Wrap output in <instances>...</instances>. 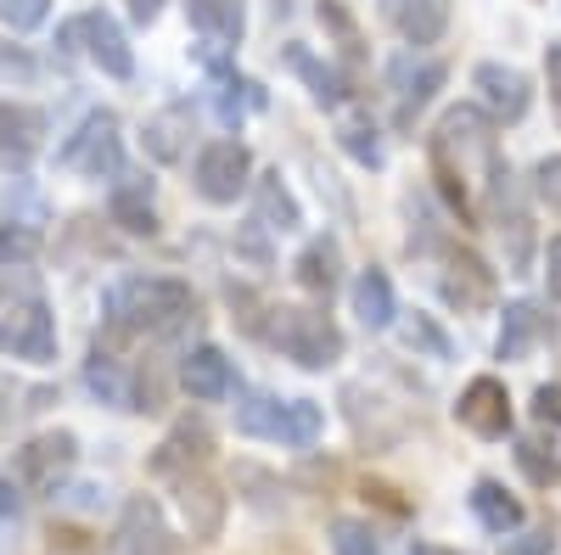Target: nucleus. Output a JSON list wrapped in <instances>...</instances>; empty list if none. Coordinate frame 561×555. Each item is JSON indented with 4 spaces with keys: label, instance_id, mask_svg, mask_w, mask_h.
<instances>
[{
    "label": "nucleus",
    "instance_id": "f257e3e1",
    "mask_svg": "<svg viewBox=\"0 0 561 555\" xmlns=\"http://www.w3.org/2000/svg\"><path fill=\"white\" fill-rule=\"evenodd\" d=\"M500 169L505 163H500L494 113H483L478 102L449 107L433 129V174H438V192L466 224H478V185H494Z\"/></svg>",
    "mask_w": 561,
    "mask_h": 555
},
{
    "label": "nucleus",
    "instance_id": "f03ea898",
    "mask_svg": "<svg viewBox=\"0 0 561 555\" xmlns=\"http://www.w3.org/2000/svg\"><path fill=\"white\" fill-rule=\"evenodd\" d=\"M192 314H197V292L185 281H174V275H124V281H113L107 298H102L107 343H124V337H174Z\"/></svg>",
    "mask_w": 561,
    "mask_h": 555
},
{
    "label": "nucleus",
    "instance_id": "7ed1b4c3",
    "mask_svg": "<svg viewBox=\"0 0 561 555\" xmlns=\"http://www.w3.org/2000/svg\"><path fill=\"white\" fill-rule=\"evenodd\" d=\"M237 432L264 438V443H293L309 449L320 438V404L314 398H275V393H248L237 409Z\"/></svg>",
    "mask_w": 561,
    "mask_h": 555
},
{
    "label": "nucleus",
    "instance_id": "20e7f679",
    "mask_svg": "<svg viewBox=\"0 0 561 555\" xmlns=\"http://www.w3.org/2000/svg\"><path fill=\"white\" fill-rule=\"evenodd\" d=\"M270 343L287 354L298 370H332V365L343 359V332H337V320L320 314V309H275Z\"/></svg>",
    "mask_w": 561,
    "mask_h": 555
},
{
    "label": "nucleus",
    "instance_id": "39448f33",
    "mask_svg": "<svg viewBox=\"0 0 561 555\" xmlns=\"http://www.w3.org/2000/svg\"><path fill=\"white\" fill-rule=\"evenodd\" d=\"M253 152L242 141H208L197 147V163H192V185H197V197L214 203V208H230L237 197L253 192Z\"/></svg>",
    "mask_w": 561,
    "mask_h": 555
},
{
    "label": "nucleus",
    "instance_id": "423d86ee",
    "mask_svg": "<svg viewBox=\"0 0 561 555\" xmlns=\"http://www.w3.org/2000/svg\"><path fill=\"white\" fill-rule=\"evenodd\" d=\"M449 84V68L438 62V57H415V51H404V57H393L388 62V96H393V124L399 129H415V118L433 107V96Z\"/></svg>",
    "mask_w": 561,
    "mask_h": 555
},
{
    "label": "nucleus",
    "instance_id": "0eeeda50",
    "mask_svg": "<svg viewBox=\"0 0 561 555\" xmlns=\"http://www.w3.org/2000/svg\"><path fill=\"white\" fill-rule=\"evenodd\" d=\"M62 45H73V51H84L90 62H96L107 79H129L135 73V51H129V39L124 28L107 18V12H84L73 23H62Z\"/></svg>",
    "mask_w": 561,
    "mask_h": 555
},
{
    "label": "nucleus",
    "instance_id": "6e6552de",
    "mask_svg": "<svg viewBox=\"0 0 561 555\" xmlns=\"http://www.w3.org/2000/svg\"><path fill=\"white\" fill-rule=\"evenodd\" d=\"M79 460V438L73 432H39L28 438L18 454H12V477L28 488V494H51Z\"/></svg>",
    "mask_w": 561,
    "mask_h": 555
},
{
    "label": "nucleus",
    "instance_id": "1a4fd4ad",
    "mask_svg": "<svg viewBox=\"0 0 561 555\" xmlns=\"http://www.w3.org/2000/svg\"><path fill=\"white\" fill-rule=\"evenodd\" d=\"M57 163L73 169V174H90V180L113 174L118 169V118L113 113H84V124L62 141Z\"/></svg>",
    "mask_w": 561,
    "mask_h": 555
},
{
    "label": "nucleus",
    "instance_id": "9d476101",
    "mask_svg": "<svg viewBox=\"0 0 561 555\" xmlns=\"http://www.w3.org/2000/svg\"><path fill=\"white\" fill-rule=\"evenodd\" d=\"M113 555H174V528L158 511V499L147 494L124 499L118 528H113Z\"/></svg>",
    "mask_w": 561,
    "mask_h": 555
},
{
    "label": "nucleus",
    "instance_id": "9b49d317",
    "mask_svg": "<svg viewBox=\"0 0 561 555\" xmlns=\"http://www.w3.org/2000/svg\"><path fill=\"white\" fill-rule=\"evenodd\" d=\"M472 90H478V107L494 113V124H517L534 107V79L523 68H505V62H478Z\"/></svg>",
    "mask_w": 561,
    "mask_h": 555
},
{
    "label": "nucleus",
    "instance_id": "f8f14e48",
    "mask_svg": "<svg viewBox=\"0 0 561 555\" xmlns=\"http://www.w3.org/2000/svg\"><path fill=\"white\" fill-rule=\"evenodd\" d=\"M455 421L478 438H505L511 432V393L500 377H472L455 398Z\"/></svg>",
    "mask_w": 561,
    "mask_h": 555
},
{
    "label": "nucleus",
    "instance_id": "ddd939ff",
    "mask_svg": "<svg viewBox=\"0 0 561 555\" xmlns=\"http://www.w3.org/2000/svg\"><path fill=\"white\" fill-rule=\"evenodd\" d=\"M174 505H180V517H185V528H192V539H219V528H225V511H230V499H225V488L197 466V472H185V477H174Z\"/></svg>",
    "mask_w": 561,
    "mask_h": 555
},
{
    "label": "nucleus",
    "instance_id": "4468645a",
    "mask_svg": "<svg viewBox=\"0 0 561 555\" xmlns=\"http://www.w3.org/2000/svg\"><path fill=\"white\" fill-rule=\"evenodd\" d=\"M0 354H7V359H23V365L57 359V326H51V314H45L39 303L12 309L7 320H0Z\"/></svg>",
    "mask_w": 561,
    "mask_h": 555
},
{
    "label": "nucleus",
    "instance_id": "2eb2a0df",
    "mask_svg": "<svg viewBox=\"0 0 561 555\" xmlns=\"http://www.w3.org/2000/svg\"><path fill=\"white\" fill-rule=\"evenodd\" d=\"M45 135H51V118L28 102H0V158L7 169H28L45 147Z\"/></svg>",
    "mask_w": 561,
    "mask_h": 555
},
{
    "label": "nucleus",
    "instance_id": "dca6fc26",
    "mask_svg": "<svg viewBox=\"0 0 561 555\" xmlns=\"http://www.w3.org/2000/svg\"><path fill=\"white\" fill-rule=\"evenodd\" d=\"M192 135H197V118L185 102H169L163 113L147 118V129H140V147H147L152 163H185L192 158Z\"/></svg>",
    "mask_w": 561,
    "mask_h": 555
},
{
    "label": "nucleus",
    "instance_id": "f3484780",
    "mask_svg": "<svg viewBox=\"0 0 561 555\" xmlns=\"http://www.w3.org/2000/svg\"><path fill=\"white\" fill-rule=\"evenodd\" d=\"M180 388L192 393L197 404H219L230 388H237V370H230V359L214 343H197L192 354L180 359Z\"/></svg>",
    "mask_w": 561,
    "mask_h": 555
},
{
    "label": "nucleus",
    "instance_id": "a211bd4d",
    "mask_svg": "<svg viewBox=\"0 0 561 555\" xmlns=\"http://www.w3.org/2000/svg\"><path fill=\"white\" fill-rule=\"evenodd\" d=\"M545 332H550V314H545L539 303L517 298V303H505V309H500V337H494V354H500V359H528V354L545 343Z\"/></svg>",
    "mask_w": 561,
    "mask_h": 555
},
{
    "label": "nucleus",
    "instance_id": "6ab92c4d",
    "mask_svg": "<svg viewBox=\"0 0 561 555\" xmlns=\"http://www.w3.org/2000/svg\"><path fill=\"white\" fill-rule=\"evenodd\" d=\"M203 460H208V427H203V421H180V427L158 443V454L147 460V472L163 477V483H174V477H185V472H197Z\"/></svg>",
    "mask_w": 561,
    "mask_h": 555
},
{
    "label": "nucleus",
    "instance_id": "aec40b11",
    "mask_svg": "<svg viewBox=\"0 0 561 555\" xmlns=\"http://www.w3.org/2000/svg\"><path fill=\"white\" fill-rule=\"evenodd\" d=\"M84 388L96 393L102 404H113V409H135V398H140V382L129 377V365H124L107 343L90 348V359H84Z\"/></svg>",
    "mask_w": 561,
    "mask_h": 555
},
{
    "label": "nucleus",
    "instance_id": "412c9836",
    "mask_svg": "<svg viewBox=\"0 0 561 555\" xmlns=\"http://www.w3.org/2000/svg\"><path fill=\"white\" fill-rule=\"evenodd\" d=\"M354 314H359V326L365 332H388V326H399V292H393V281H388V269H359L354 275Z\"/></svg>",
    "mask_w": 561,
    "mask_h": 555
},
{
    "label": "nucleus",
    "instance_id": "4be33fe9",
    "mask_svg": "<svg viewBox=\"0 0 561 555\" xmlns=\"http://www.w3.org/2000/svg\"><path fill=\"white\" fill-rule=\"evenodd\" d=\"M388 23L404 45H438L449 28V0H388Z\"/></svg>",
    "mask_w": 561,
    "mask_h": 555
},
{
    "label": "nucleus",
    "instance_id": "5701e85b",
    "mask_svg": "<svg viewBox=\"0 0 561 555\" xmlns=\"http://www.w3.org/2000/svg\"><path fill=\"white\" fill-rule=\"evenodd\" d=\"M444 298L460 309H489L494 303V269L478 253H455L444 269Z\"/></svg>",
    "mask_w": 561,
    "mask_h": 555
},
{
    "label": "nucleus",
    "instance_id": "b1692460",
    "mask_svg": "<svg viewBox=\"0 0 561 555\" xmlns=\"http://www.w3.org/2000/svg\"><path fill=\"white\" fill-rule=\"evenodd\" d=\"M287 68L309 84V96H314V107H325V113H337L343 102H348V79L332 68V62H320L314 51H304V45H287Z\"/></svg>",
    "mask_w": 561,
    "mask_h": 555
},
{
    "label": "nucleus",
    "instance_id": "393cba45",
    "mask_svg": "<svg viewBox=\"0 0 561 555\" xmlns=\"http://www.w3.org/2000/svg\"><path fill=\"white\" fill-rule=\"evenodd\" d=\"M472 517H478L494 539H511V533L523 528V499L505 494V483H494V477H478V483H472Z\"/></svg>",
    "mask_w": 561,
    "mask_h": 555
},
{
    "label": "nucleus",
    "instance_id": "a878e982",
    "mask_svg": "<svg viewBox=\"0 0 561 555\" xmlns=\"http://www.w3.org/2000/svg\"><path fill=\"white\" fill-rule=\"evenodd\" d=\"M107 219L124 230V236H158V208H152V192H147L140 180L113 185V197H107Z\"/></svg>",
    "mask_w": 561,
    "mask_h": 555
},
{
    "label": "nucleus",
    "instance_id": "bb28decb",
    "mask_svg": "<svg viewBox=\"0 0 561 555\" xmlns=\"http://www.w3.org/2000/svg\"><path fill=\"white\" fill-rule=\"evenodd\" d=\"M185 18H192L197 34H208L214 45H237L248 18H242V0H185Z\"/></svg>",
    "mask_w": 561,
    "mask_h": 555
},
{
    "label": "nucleus",
    "instance_id": "cd10ccee",
    "mask_svg": "<svg viewBox=\"0 0 561 555\" xmlns=\"http://www.w3.org/2000/svg\"><path fill=\"white\" fill-rule=\"evenodd\" d=\"M253 208H259V219L270 230H298L304 224V208H298V197L287 192V180H280V174H259L253 180Z\"/></svg>",
    "mask_w": 561,
    "mask_h": 555
},
{
    "label": "nucleus",
    "instance_id": "c85d7f7f",
    "mask_svg": "<svg viewBox=\"0 0 561 555\" xmlns=\"http://www.w3.org/2000/svg\"><path fill=\"white\" fill-rule=\"evenodd\" d=\"M293 269H298V287H304V292L332 298V287H337V247L320 236V242H309V247L298 253V264H293Z\"/></svg>",
    "mask_w": 561,
    "mask_h": 555
},
{
    "label": "nucleus",
    "instance_id": "c756f323",
    "mask_svg": "<svg viewBox=\"0 0 561 555\" xmlns=\"http://www.w3.org/2000/svg\"><path fill=\"white\" fill-rule=\"evenodd\" d=\"M517 466H523V477L539 483V488L561 483V438H545V432L523 438V443H517Z\"/></svg>",
    "mask_w": 561,
    "mask_h": 555
},
{
    "label": "nucleus",
    "instance_id": "7c9ffc66",
    "mask_svg": "<svg viewBox=\"0 0 561 555\" xmlns=\"http://www.w3.org/2000/svg\"><path fill=\"white\" fill-rule=\"evenodd\" d=\"M337 147L359 169H382V141H377V124H370V118H343L337 124Z\"/></svg>",
    "mask_w": 561,
    "mask_h": 555
},
{
    "label": "nucleus",
    "instance_id": "2f4dec72",
    "mask_svg": "<svg viewBox=\"0 0 561 555\" xmlns=\"http://www.w3.org/2000/svg\"><path fill=\"white\" fill-rule=\"evenodd\" d=\"M399 337H404L410 354H427V359H449V354H455L449 337H444V326H438L433 314H410L404 326H399Z\"/></svg>",
    "mask_w": 561,
    "mask_h": 555
},
{
    "label": "nucleus",
    "instance_id": "473e14b6",
    "mask_svg": "<svg viewBox=\"0 0 561 555\" xmlns=\"http://www.w3.org/2000/svg\"><path fill=\"white\" fill-rule=\"evenodd\" d=\"M332 555H382V544H377V533H370V522L337 517L332 522Z\"/></svg>",
    "mask_w": 561,
    "mask_h": 555
},
{
    "label": "nucleus",
    "instance_id": "72a5a7b5",
    "mask_svg": "<svg viewBox=\"0 0 561 555\" xmlns=\"http://www.w3.org/2000/svg\"><path fill=\"white\" fill-rule=\"evenodd\" d=\"M34 253H39V230H28V224H18V219L0 224V269L28 264Z\"/></svg>",
    "mask_w": 561,
    "mask_h": 555
},
{
    "label": "nucleus",
    "instance_id": "f704fd0d",
    "mask_svg": "<svg viewBox=\"0 0 561 555\" xmlns=\"http://www.w3.org/2000/svg\"><path fill=\"white\" fill-rule=\"evenodd\" d=\"M45 12H51V0H0V23H7L12 34H28L45 23Z\"/></svg>",
    "mask_w": 561,
    "mask_h": 555
},
{
    "label": "nucleus",
    "instance_id": "c9c22d12",
    "mask_svg": "<svg viewBox=\"0 0 561 555\" xmlns=\"http://www.w3.org/2000/svg\"><path fill=\"white\" fill-rule=\"evenodd\" d=\"M0 79H12V84L39 79V62H34L28 45H7V39H0Z\"/></svg>",
    "mask_w": 561,
    "mask_h": 555
},
{
    "label": "nucleus",
    "instance_id": "e433bc0d",
    "mask_svg": "<svg viewBox=\"0 0 561 555\" xmlns=\"http://www.w3.org/2000/svg\"><path fill=\"white\" fill-rule=\"evenodd\" d=\"M534 197H539L550 213H561V158H539V163H534Z\"/></svg>",
    "mask_w": 561,
    "mask_h": 555
},
{
    "label": "nucleus",
    "instance_id": "4c0bfd02",
    "mask_svg": "<svg viewBox=\"0 0 561 555\" xmlns=\"http://www.w3.org/2000/svg\"><path fill=\"white\" fill-rule=\"evenodd\" d=\"M320 23H325V28H337V39H343V51H348V57L359 51V28H354V18L343 12V0H320Z\"/></svg>",
    "mask_w": 561,
    "mask_h": 555
},
{
    "label": "nucleus",
    "instance_id": "58836bf2",
    "mask_svg": "<svg viewBox=\"0 0 561 555\" xmlns=\"http://www.w3.org/2000/svg\"><path fill=\"white\" fill-rule=\"evenodd\" d=\"M534 415H539V427H561V388L556 382H545L534 393Z\"/></svg>",
    "mask_w": 561,
    "mask_h": 555
},
{
    "label": "nucleus",
    "instance_id": "ea45409f",
    "mask_svg": "<svg viewBox=\"0 0 561 555\" xmlns=\"http://www.w3.org/2000/svg\"><path fill=\"white\" fill-rule=\"evenodd\" d=\"M545 84H550V113L561 124V45H550V51H545Z\"/></svg>",
    "mask_w": 561,
    "mask_h": 555
},
{
    "label": "nucleus",
    "instance_id": "a19ab883",
    "mask_svg": "<svg viewBox=\"0 0 561 555\" xmlns=\"http://www.w3.org/2000/svg\"><path fill=\"white\" fill-rule=\"evenodd\" d=\"M545 292L561 303V236L545 242Z\"/></svg>",
    "mask_w": 561,
    "mask_h": 555
},
{
    "label": "nucleus",
    "instance_id": "79ce46f5",
    "mask_svg": "<svg viewBox=\"0 0 561 555\" xmlns=\"http://www.w3.org/2000/svg\"><path fill=\"white\" fill-rule=\"evenodd\" d=\"M18 517H23V483L0 477V522H18Z\"/></svg>",
    "mask_w": 561,
    "mask_h": 555
},
{
    "label": "nucleus",
    "instance_id": "37998d69",
    "mask_svg": "<svg viewBox=\"0 0 561 555\" xmlns=\"http://www.w3.org/2000/svg\"><path fill=\"white\" fill-rule=\"evenodd\" d=\"M124 7H129V18H135V23H158L163 0H124Z\"/></svg>",
    "mask_w": 561,
    "mask_h": 555
},
{
    "label": "nucleus",
    "instance_id": "c03bdc74",
    "mask_svg": "<svg viewBox=\"0 0 561 555\" xmlns=\"http://www.w3.org/2000/svg\"><path fill=\"white\" fill-rule=\"evenodd\" d=\"M550 550V533H528V544H517L511 555H545Z\"/></svg>",
    "mask_w": 561,
    "mask_h": 555
},
{
    "label": "nucleus",
    "instance_id": "a18cd8bd",
    "mask_svg": "<svg viewBox=\"0 0 561 555\" xmlns=\"http://www.w3.org/2000/svg\"><path fill=\"white\" fill-rule=\"evenodd\" d=\"M410 555H460V550H449V544H433V539H415V544H410Z\"/></svg>",
    "mask_w": 561,
    "mask_h": 555
}]
</instances>
